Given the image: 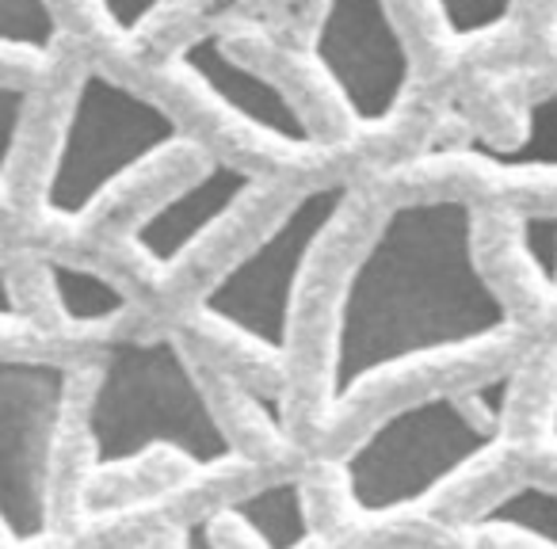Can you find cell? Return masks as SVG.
I'll return each mask as SVG.
<instances>
[{
  "instance_id": "cell-1",
  "label": "cell",
  "mask_w": 557,
  "mask_h": 549,
  "mask_svg": "<svg viewBox=\"0 0 557 549\" xmlns=\"http://www.w3.org/2000/svg\"><path fill=\"white\" fill-rule=\"evenodd\" d=\"M508 298L478 255V214L458 195L397 202L351 260L333 305L325 401L344 409L371 382L500 344Z\"/></svg>"
},
{
  "instance_id": "cell-2",
  "label": "cell",
  "mask_w": 557,
  "mask_h": 549,
  "mask_svg": "<svg viewBox=\"0 0 557 549\" xmlns=\"http://www.w3.org/2000/svg\"><path fill=\"white\" fill-rule=\"evenodd\" d=\"M92 473H115L153 450H172L191 470L237 462V442L176 336H126L96 348V378L85 397Z\"/></svg>"
},
{
  "instance_id": "cell-3",
  "label": "cell",
  "mask_w": 557,
  "mask_h": 549,
  "mask_svg": "<svg viewBox=\"0 0 557 549\" xmlns=\"http://www.w3.org/2000/svg\"><path fill=\"white\" fill-rule=\"evenodd\" d=\"M523 371L500 366L470 386L440 389L374 420L341 462L359 515H394L435 500L504 439Z\"/></svg>"
},
{
  "instance_id": "cell-4",
  "label": "cell",
  "mask_w": 557,
  "mask_h": 549,
  "mask_svg": "<svg viewBox=\"0 0 557 549\" xmlns=\"http://www.w3.org/2000/svg\"><path fill=\"white\" fill-rule=\"evenodd\" d=\"M184 126L153 96L103 70H85L42 176V214L77 225L141 169L169 157Z\"/></svg>"
},
{
  "instance_id": "cell-5",
  "label": "cell",
  "mask_w": 557,
  "mask_h": 549,
  "mask_svg": "<svg viewBox=\"0 0 557 549\" xmlns=\"http://www.w3.org/2000/svg\"><path fill=\"white\" fill-rule=\"evenodd\" d=\"M351 202L348 179H329L290 202L245 252H237L199 290L195 310L222 333L245 340L263 355L283 359L295 336L298 290L306 267L318 255Z\"/></svg>"
},
{
  "instance_id": "cell-6",
  "label": "cell",
  "mask_w": 557,
  "mask_h": 549,
  "mask_svg": "<svg viewBox=\"0 0 557 549\" xmlns=\"http://www.w3.org/2000/svg\"><path fill=\"white\" fill-rule=\"evenodd\" d=\"M73 371L54 359L0 363V515L9 546L35 541L54 519V462Z\"/></svg>"
},
{
  "instance_id": "cell-7",
  "label": "cell",
  "mask_w": 557,
  "mask_h": 549,
  "mask_svg": "<svg viewBox=\"0 0 557 549\" xmlns=\"http://www.w3.org/2000/svg\"><path fill=\"white\" fill-rule=\"evenodd\" d=\"M310 58L359 130H382L409 100L412 50L389 0H321Z\"/></svg>"
},
{
  "instance_id": "cell-8",
  "label": "cell",
  "mask_w": 557,
  "mask_h": 549,
  "mask_svg": "<svg viewBox=\"0 0 557 549\" xmlns=\"http://www.w3.org/2000/svg\"><path fill=\"white\" fill-rule=\"evenodd\" d=\"M176 65L210 100L222 103L240 126H248L260 138L290 149V153H313L321 146V134L287 96V88L263 77L256 65L240 62L222 32L191 35L176 50Z\"/></svg>"
},
{
  "instance_id": "cell-9",
  "label": "cell",
  "mask_w": 557,
  "mask_h": 549,
  "mask_svg": "<svg viewBox=\"0 0 557 549\" xmlns=\"http://www.w3.org/2000/svg\"><path fill=\"white\" fill-rule=\"evenodd\" d=\"M256 187H260L256 172L233 161H210L202 172L184 179L176 191L153 202L141 217H134L126 240L146 267L169 275L191 255L199 240H207V233H214L240 202L252 199Z\"/></svg>"
},
{
  "instance_id": "cell-10",
  "label": "cell",
  "mask_w": 557,
  "mask_h": 549,
  "mask_svg": "<svg viewBox=\"0 0 557 549\" xmlns=\"http://www.w3.org/2000/svg\"><path fill=\"white\" fill-rule=\"evenodd\" d=\"M218 515L245 526L260 549H306L313 541L306 485L298 477H275L268 485H256L252 492H240L222 503Z\"/></svg>"
},
{
  "instance_id": "cell-11",
  "label": "cell",
  "mask_w": 557,
  "mask_h": 549,
  "mask_svg": "<svg viewBox=\"0 0 557 549\" xmlns=\"http://www.w3.org/2000/svg\"><path fill=\"white\" fill-rule=\"evenodd\" d=\"M455 157L488 164L508 176H557V85L527 103L523 130L516 141L496 146V141L473 138L466 146H455Z\"/></svg>"
},
{
  "instance_id": "cell-12",
  "label": "cell",
  "mask_w": 557,
  "mask_h": 549,
  "mask_svg": "<svg viewBox=\"0 0 557 549\" xmlns=\"http://www.w3.org/2000/svg\"><path fill=\"white\" fill-rule=\"evenodd\" d=\"M42 279L50 287L58 313H62L70 325L92 328L108 325V321L123 317L131 310V298L119 283H111L103 271L88 267V263L65 260V255H42Z\"/></svg>"
},
{
  "instance_id": "cell-13",
  "label": "cell",
  "mask_w": 557,
  "mask_h": 549,
  "mask_svg": "<svg viewBox=\"0 0 557 549\" xmlns=\"http://www.w3.org/2000/svg\"><path fill=\"white\" fill-rule=\"evenodd\" d=\"M470 526L481 534H511L534 549H557V488L546 481H519L488 500Z\"/></svg>"
},
{
  "instance_id": "cell-14",
  "label": "cell",
  "mask_w": 557,
  "mask_h": 549,
  "mask_svg": "<svg viewBox=\"0 0 557 549\" xmlns=\"http://www.w3.org/2000/svg\"><path fill=\"white\" fill-rule=\"evenodd\" d=\"M0 39L12 54L47 62L62 42L54 0H0Z\"/></svg>"
},
{
  "instance_id": "cell-15",
  "label": "cell",
  "mask_w": 557,
  "mask_h": 549,
  "mask_svg": "<svg viewBox=\"0 0 557 549\" xmlns=\"http://www.w3.org/2000/svg\"><path fill=\"white\" fill-rule=\"evenodd\" d=\"M519 0H432L443 32L455 42H478L496 35L511 20Z\"/></svg>"
},
{
  "instance_id": "cell-16",
  "label": "cell",
  "mask_w": 557,
  "mask_h": 549,
  "mask_svg": "<svg viewBox=\"0 0 557 549\" xmlns=\"http://www.w3.org/2000/svg\"><path fill=\"white\" fill-rule=\"evenodd\" d=\"M516 248L527 260L534 279H539L549 295H557V214H549V210L519 214Z\"/></svg>"
},
{
  "instance_id": "cell-17",
  "label": "cell",
  "mask_w": 557,
  "mask_h": 549,
  "mask_svg": "<svg viewBox=\"0 0 557 549\" xmlns=\"http://www.w3.org/2000/svg\"><path fill=\"white\" fill-rule=\"evenodd\" d=\"M32 108L35 96L20 85H4L0 88V157H4V172H12L20 153V138H24V126L32 123Z\"/></svg>"
},
{
  "instance_id": "cell-18",
  "label": "cell",
  "mask_w": 557,
  "mask_h": 549,
  "mask_svg": "<svg viewBox=\"0 0 557 549\" xmlns=\"http://www.w3.org/2000/svg\"><path fill=\"white\" fill-rule=\"evenodd\" d=\"M92 4L103 12V20L115 27L119 39H134L169 0H92Z\"/></svg>"
},
{
  "instance_id": "cell-19",
  "label": "cell",
  "mask_w": 557,
  "mask_h": 549,
  "mask_svg": "<svg viewBox=\"0 0 557 549\" xmlns=\"http://www.w3.org/2000/svg\"><path fill=\"white\" fill-rule=\"evenodd\" d=\"M180 549H218L214 541V515L207 519H191L180 534Z\"/></svg>"
},
{
  "instance_id": "cell-20",
  "label": "cell",
  "mask_w": 557,
  "mask_h": 549,
  "mask_svg": "<svg viewBox=\"0 0 557 549\" xmlns=\"http://www.w3.org/2000/svg\"><path fill=\"white\" fill-rule=\"evenodd\" d=\"M549 435L557 439V394H554V416H549Z\"/></svg>"
},
{
  "instance_id": "cell-21",
  "label": "cell",
  "mask_w": 557,
  "mask_h": 549,
  "mask_svg": "<svg viewBox=\"0 0 557 549\" xmlns=\"http://www.w3.org/2000/svg\"><path fill=\"white\" fill-rule=\"evenodd\" d=\"M123 549H134V546H123Z\"/></svg>"
},
{
  "instance_id": "cell-22",
  "label": "cell",
  "mask_w": 557,
  "mask_h": 549,
  "mask_svg": "<svg viewBox=\"0 0 557 549\" xmlns=\"http://www.w3.org/2000/svg\"><path fill=\"white\" fill-rule=\"evenodd\" d=\"M554 27H557V20H554Z\"/></svg>"
}]
</instances>
